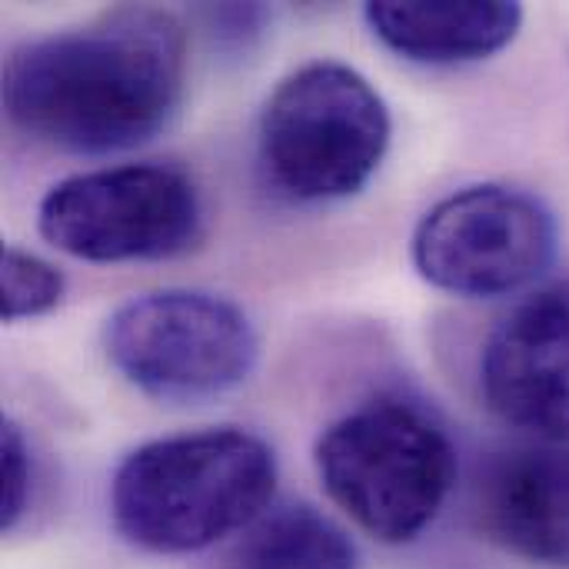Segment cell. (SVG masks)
I'll list each match as a JSON object with an SVG mask.
<instances>
[{"label":"cell","mask_w":569,"mask_h":569,"mask_svg":"<svg viewBox=\"0 0 569 569\" xmlns=\"http://www.w3.org/2000/svg\"><path fill=\"white\" fill-rule=\"evenodd\" d=\"M207 569H360L350 533L310 503L260 513Z\"/></svg>","instance_id":"cell-11"},{"label":"cell","mask_w":569,"mask_h":569,"mask_svg":"<svg viewBox=\"0 0 569 569\" xmlns=\"http://www.w3.org/2000/svg\"><path fill=\"white\" fill-rule=\"evenodd\" d=\"M313 460L327 497L390 547L413 543L457 483L453 440L403 397H377L333 420Z\"/></svg>","instance_id":"cell-3"},{"label":"cell","mask_w":569,"mask_h":569,"mask_svg":"<svg viewBox=\"0 0 569 569\" xmlns=\"http://www.w3.org/2000/svg\"><path fill=\"white\" fill-rule=\"evenodd\" d=\"M480 390L497 417L569 443V280L520 300L487 337Z\"/></svg>","instance_id":"cell-8"},{"label":"cell","mask_w":569,"mask_h":569,"mask_svg":"<svg viewBox=\"0 0 569 569\" xmlns=\"http://www.w3.org/2000/svg\"><path fill=\"white\" fill-rule=\"evenodd\" d=\"M0 473H3L0 527L13 530L20 523V517L27 513V503H30L33 463H30V443L10 417H3V423H0Z\"/></svg>","instance_id":"cell-13"},{"label":"cell","mask_w":569,"mask_h":569,"mask_svg":"<svg viewBox=\"0 0 569 569\" xmlns=\"http://www.w3.org/2000/svg\"><path fill=\"white\" fill-rule=\"evenodd\" d=\"M483 533L543 569H569V443L500 453L477 483Z\"/></svg>","instance_id":"cell-9"},{"label":"cell","mask_w":569,"mask_h":569,"mask_svg":"<svg viewBox=\"0 0 569 569\" xmlns=\"http://www.w3.org/2000/svg\"><path fill=\"white\" fill-rule=\"evenodd\" d=\"M0 283H3V320L7 323L50 313L53 307H60L63 290H67L63 273L50 260H43L23 247H13V243L3 247Z\"/></svg>","instance_id":"cell-12"},{"label":"cell","mask_w":569,"mask_h":569,"mask_svg":"<svg viewBox=\"0 0 569 569\" xmlns=\"http://www.w3.org/2000/svg\"><path fill=\"white\" fill-rule=\"evenodd\" d=\"M390 110L350 63L310 60L287 73L260 113V167L297 203L360 193L390 147Z\"/></svg>","instance_id":"cell-4"},{"label":"cell","mask_w":569,"mask_h":569,"mask_svg":"<svg viewBox=\"0 0 569 569\" xmlns=\"http://www.w3.org/2000/svg\"><path fill=\"white\" fill-rule=\"evenodd\" d=\"M370 30L400 57L430 67L477 63L500 53L523 23L520 3L380 0L367 3Z\"/></svg>","instance_id":"cell-10"},{"label":"cell","mask_w":569,"mask_h":569,"mask_svg":"<svg viewBox=\"0 0 569 569\" xmlns=\"http://www.w3.org/2000/svg\"><path fill=\"white\" fill-rule=\"evenodd\" d=\"M553 210L520 187L477 183L443 197L413 233V267L453 297L490 300L537 283L557 260Z\"/></svg>","instance_id":"cell-7"},{"label":"cell","mask_w":569,"mask_h":569,"mask_svg":"<svg viewBox=\"0 0 569 569\" xmlns=\"http://www.w3.org/2000/svg\"><path fill=\"white\" fill-rule=\"evenodd\" d=\"M273 490L270 443L240 427H213L127 453L110 480V517L130 547L180 557L243 533L270 510Z\"/></svg>","instance_id":"cell-2"},{"label":"cell","mask_w":569,"mask_h":569,"mask_svg":"<svg viewBox=\"0 0 569 569\" xmlns=\"http://www.w3.org/2000/svg\"><path fill=\"white\" fill-rule=\"evenodd\" d=\"M37 227L73 260H170L203 237V200L177 167L120 163L53 183L40 200Z\"/></svg>","instance_id":"cell-6"},{"label":"cell","mask_w":569,"mask_h":569,"mask_svg":"<svg viewBox=\"0 0 569 569\" xmlns=\"http://www.w3.org/2000/svg\"><path fill=\"white\" fill-rule=\"evenodd\" d=\"M187 83V30L160 7H113L33 37L7 57L3 107L27 137L70 153H117L157 137Z\"/></svg>","instance_id":"cell-1"},{"label":"cell","mask_w":569,"mask_h":569,"mask_svg":"<svg viewBox=\"0 0 569 569\" xmlns=\"http://www.w3.org/2000/svg\"><path fill=\"white\" fill-rule=\"evenodd\" d=\"M113 370L160 403H207L250 380L260 337L247 310L207 290H157L120 303L103 327Z\"/></svg>","instance_id":"cell-5"}]
</instances>
